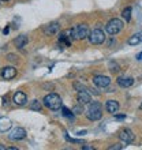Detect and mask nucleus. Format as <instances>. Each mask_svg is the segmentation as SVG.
Wrapping results in <instances>:
<instances>
[{
	"label": "nucleus",
	"instance_id": "obj_25",
	"mask_svg": "<svg viewBox=\"0 0 142 150\" xmlns=\"http://www.w3.org/2000/svg\"><path fill=\"white\" fill-rule=\"evenodd\" d=\"M122 145H119V143H115V145H112V146H109V150H120L122 149Z\"/></svg>",
	"mask_w": 142,
	"mask_h": 150
},
{
	"label": "nucleus",
	"instance_id": "obj_12",
	"mask_svg": "<svg viewBox=\"0 0 142 150\" xmlns=\"http://www.w3.org/2000/svg\"><path fill=\"white\" fill-rule=\"evenodd\" d=\"M105 111L108 112V113L115 115L119 111V103L115 101V100H108L105 103Z\"/></svg>",
	"mask_w": 142,
	"mask_h": 150
},
{
	"label": "nucleus",
	"instance_id": "obj_24",
	"mask_svg": "<svg viewBox=\"0 0 142 150\" xmlns=\"http://www.w3.org/2000/svg\"><path fill=\"white\" fill-rule=\"evenodd\" d=\"M72 112H74V115H81L83 112V108H81L79 105H77V107L72 108Z\"/></svg>",
	"mask_w": 142,
	"mask_h": 150
},
{
	"label": "nucleus",
	"instance_id": "obj_1",
	"mask_svg": "<svg viewBox=\"0 0 142 150\" xmlns=\"http://www.w3.org/2000/svg\"><path fill=\"white\" fill-rule=\"evenodd\" d=\"M44 105L52 111H59L62 109L63 107V101L60 98L59 94H56V93H49L44 97Z\"/></svg>",
	"mask_w": 142,
	"mask_h": 150
},
{
	"label": "nucleus",
	"instance_id": "obj_5",
	"mask_svg": "<svg viewBox=\"0 0 142 150\" xmlns=\"http://www.w3.org/2000/svg\"><path fill=\"white\" fill-rule=\"evenodd\" d=\"M89 41L93 45H100V44H103L105 41V34H104V32L101 29H94L89 34Z\"/></svg>",
	"mask_w": 142,
	"mask_h": 150
},
{
	"label": "nucleus",
	"instance_id": "obj_23",
	"mask_svg": "<svg viewBox=\"0 0 142 150\" xmlns=\"http://www.w3.org/2000/svg\"><path fill=\"white\" fill-rule=\"evenodd\" d=\"M109 68H111V71H112V72H118L119 71L118 63H114V62H111V63H109Z\"/></svg>",
	"mask_w": 142,
	"mask_h": 150
},
{
	"label": "nucleus",
	"instance_id": "obj_31",
	"mask_svg": "<svg viewBox=\"0 0 142 150\" xmlns=\"http://www.w3.org/2000/svg\"><path fill=\"white\" fill-rule=\"evenodd\" d=\"M137 59H138V60H142V52H141V53H139L138 56H137Z\"/></svg>",
	"mask_w": 142,
	"mask_h": 150
},
{
	"label": "nucleus",
	"instance_id": "obj_20",
	"mask_svg": "<svg viewBox=\"0 0 142 150\" xmlns=\"http://www.w3.org/2000/svg\"><path fill=\"white\" fill-rule=\"evenodd\" d=\"M29 108L32 109V111H41V104H40V101H37V100H34V101H32V104L29 105Z\"/></svg>",
	"mask_w": 142,
	"mask_h": 150
},
{
	"label": "nucleus",
	"instance_id": "obj_8",
	"mask_svg": "<svg viewBox=\"0 0 142 150\" xmlns=\"http://www.w3.org/2000/svg\"><path fill=\"white\" fill-rule=\"evenodd\" d=\"M93 83H94L97 87H107L109 86L111 83V78L109 76H105V75H94L93 76Z\"/></svg>",
	"mask_w": 142,
	"mask_h": 150
},
{
	"label": "nucleus",
	"instance_id": "obj_17",
	"mask_svg": "<svg viewBox=\"0 0 142 150\" xmlns=\"http://www.w3.org/2000/svg\"><path fill=\"white\" fill-rule=\"evenodd\" d=\"M14 42H15L16 48H23L25 45L29 42V38H28V36H26V34H21V36L16 37Z\"/></svg>",
	"mask_w": 142,
	"mask_h": 150
},
{
	"label": "nucleus",
	"instance_id": "obj_27",
	"mask_svg": "<svg viewBox=\"0 0 142 150\" xmlns=\"http://www.w3.org/2000/svg\"><path fill=\"white\" fill-rule=\"evenodd\" d=\"M7 59H8V60H14V59H15V56H14V55H8Z\"/></svg>",
	"mask_w": 142,
	"mask_h": 150
},
{
	"label": "nucleus",
	"instance_id": "obj_34",
	"mask_svg": "<svg viewBox=\"0 0 142 150\" xmlns=\"http://www.w3.org/2000/svg\"><path fill=\"white\" fill-rule=\"evenodd\" d=\"M139 109H142V104H141V105H139Z\"/></svg>",
	"mask_w": 142,
	"mask_h": 150
},
{
	"label": "nucleus",
	"instance_id": "obj_36",
	"mask_svg": "<svg viewBox=\"0 0 142 150\" xmlns=\"http://www.w3.org/2000/svg\"><path fill=\"white\" fill-rule=\"evenodd\" d=\"M0 1H1V0H0Z\"/></svg>",
	"mask_w": 142,
	"mask_h": 150
},
{
	"label": "nucleus",
	"instance_id": "obj_2",
	"mask_svg": "<svg viewBox=\"0 0 142 150\" xmlns=\"http://www.w3.org/2000/svg\"><path fill=\"white\" fill-rule=\"evenodd\" d=\"M101 116H103V105L100 103H90L89 109L86 111V117L90 122H96V120H100Z\"/></svg>",
	"mask_w": 142,
	"mask_h": 150
},
{
	"label": "nucleus",
	"instance_id": "obj_15",
	"mask_svg": "<svg viewBox=\"0 0 142 150\" xmlns=\"http://www.w3.org/2000/svg\"><path fill=\"white\" fill-rule=\"evenodd\" d=\"M133 83H134V79L131 76H119L118 78V85L122 87H130L133 86Z\"/></svg>",
	"mask_w": 142,
	"mask_h": 150
},
{
	"label": "nucleus",
	"instance_id": "obj_7",
	"mask_svg": "<svg viewBox=\"0 0 142 150\" xmlns=\"http://www.w3.org/2000/svg\"><path fill=\"white\" fill-rule=\"evenodd\" d=\"M72 29H67L64 32L60 33L59 36V44H64L66 47H70L71 42H72Z\"/></svg>",
	"mask_w": 142,
	"mask_h": 150
},
{
	"label": "nucleus",
	"instance_id": "obj_16",
	"mask_svg": "<svg viewBox=\"0 0 142 150\" xmlns=\"http://www.w3.org/2000/svg\"><path fill=\"white\" fill-rule=\"evenodd\" d=\"M12 123L8 117H0V132H7L11 128Z\"/></svg>",
	"mask_w": 142,
	"mask_h": 150
},
{
	"label": "nucleus",
	"instance_id": "obj_26",
	"mask_svg": "<svg viewBox=\"0 0 142 150\" xmlns=\"http://www.w3.org/2000/svg\"><path fill=\"white\" fill-rule=\"evenodd\" d=\"M115 119H116V120H124V119H126V115H116L115 113Z\"/></svg>",
	"mask_w": 142,
	"mask_h": 150
},
{
	"label": "nucleus",
	"instance_id": "obj_11",
	"mask_svg": "<svg viewBox=\"0 0 142 150\" xmlns=\"http://www.w3.org/2000/svg\"><path fill=\"white\" fill-rule=\"evenodd\" d=\"M12 101H14L15 105H25L26 101H28V97H26L23 91H16L14 97H12Z\"/></svg>",
	"mask_w": 142,
	"mask_h": 150
},
{
	"label": "nucleus",
	"instance_id": "obj_29",
	"mask_svg": "<svg viewBox=\"0 0 142 150\" xmlns=\"http://www.w3.org/2000/svg\"><path fill=\"white\" fill-rule=\"evenodd\" d=\"M77 134H78V135H85V134H86V131H79V132H77Z\"/></svg>",
	"mask_w": 142,
	"mask_h": 150
},
{
	"label": "nucleus",
	"instance_id": "obj_18",
	"mask_svg": "<svg viewBox=\"0 0 142 150\" xmlns=\"http://www.w3.org/2000/svg\"><path fill=\"white\" fill-rule=\"evenodd\" d=\"M127 42H129V45H138V44H141L142 42V33H137L134 36H131Z\"/></svg>",
	"mask_w": 142,
	"mask_h": 150
},
{
	"label": "nucleus",
	"instance_id": "obj_14",
	"mask_svg": "<svg viewBox=\"0 0 142 150\" xmlns=\"http://www.w3.org/2000/svg\"><path fill=\"white\" fill-rule=\"evenodd\" d=\"M15 75H16V68H14V67H4L3 71H1V76L4 79H7V81L12 79Z\"/></svg>",
	"mask_w": 142,
	"mask_h": 150
},
{
	"label": "nucleus",
	"instance_id": "obj_22",
	"mask_svg": "<svg viewBox=\"0 0 142 150\" xmlns=\"http://www.w3.org/2000/svg\"><path fill=\"white\" fill-rule=\"evenodd\" d=\"M74 89L77 91H87L89 89H87L86 86H83V85H81L79 82H74Z\"/></svg>",
	"mask_w": 142,
	"mask_h": 150
},
{
	"label": "nucleus",
	"instance_id": "obj_33",
	"mask_svg": "<svg viewBox=\"0 0 142 150\" xmlns=\"http://www.w3.org/2000/svg\"><path fill=\"white\" fill-rule=\"evenodd\" d=\"M6 149V146H3V145H0V150H4Z\"/></svg>",
	"mask_w": 142,
	"mask_h": 150
},
{
	"label": "nucleus",
	"instance_id": "obj_9",
	"mask_svg": "<svg viewBox=\"0 0 142 150\" xmlns=\"http://www.w3.org/2000/svg\"><path fill=\"white\" fill-rule=\"evenodd\" d=\"M8 138L11 139V141H22V139L26 138V131L22 127H16V128L12 130L11 134L8 135Z\"/></svg>",
	"mask_w": 142,
	"mask_h": 150
},
{
	"label": "nucleus",
	"instance_id": "obj_32",
	"mask_svg": "<svg viewBox=\"0 0 142 150\" xmlns=\"http://www.w3.org/2000/svg\"><path fill=\"white\" fill-rule=\"evenodd\" d=\"M3 104H7V97H3Z\"/></svg>",
	"mask_w": 142,
	"mask_h": 150
},
{
	"label": "nucleus",
	"instance_id": "obj_13",
	"mask_svg": "<svg viewBox=\"0 0 142 150\" xmlns=\"http://www.w3.org/2000/svg\"><path fill=\"white\" fill-rule=\"evenodd\" d=\"M77 98H78V103L81 104V105L90 104V101H92V97H90V93H89V90H87V91H78Z\"/></svg>",
	"mask_w": 142,
	"mask_h": 150
},
{
	"label": "nucleus",
	"instance_id": "obj_6",
	"mask_svg": "<svg viewBox=\"0 0 142 150\" xmlns=\"http://www.w3.org/2000/svg\"><path fill=\"white\" fill-rule=\"evenodd\" d=\"M119 138H120V141H122L123 143L130 145V143L134 142L135 135H134V132H133L130 128H123V130L120 131V134H119Z\"/></svg>",
	"mask_w": 142,
	"mask_h": 150
},
{
	"label": "nucleus",
	"instance_id": "obj_30",
	"mask_svg": "<svg viewBox=\"0 0 142 150\" xmlns=\"http://www.w3.org/2000/svg\"><path fill=\"white\" fill-rule=\"evenodd\" d=\"M114 42H116V41H115V40L112 38V40H111V41H109V47H112V45H114Z\"/></svg>",
	"mask_w": 142,
	"mask_h": 150
},
{
	"label": "nucleus",
	"instance_id": "obj_10",
	"mask_svg": "<svg viewBox=\"0 0 142 150\" xmlns=\"http://www.w3.org/2000/svg\"><path fill=\"white\" fill-rule=\"evenodd\" d=\"M44 33L47 34V36H53V34H56V33L59 32V23L58 22H52V23H48L45 25L43 28Z\"/></svg>",
	"mask_w": 142,
	"mask_h": 150
},
{
	"label": "nucleus",
	"instance_id": "obj_35",
	"mask_svg": "<svg viewBox=\"0 0 142 150\" xmlns=\"http://www.w3.org/2000/svg\"><path fill=\"white\" fill-rule=\"evenodd\" d=\"M1 1H8V0H1Z\"/></svg>",
	"mask_w": 142,
	"mask_h": 150
},
{
	"label": "nucleus",
	"instance_id": "obj_4",
	"mask_svg": "<svg viewBox=\"0 0 142 150\" xmlns=\"http://www.w3.org/2000/svg\"><path fill=\"white\" fill-rule=\"evenodd\" d=\"M89 28L86 25H77L75 28H72V38L74 40H85L89 38Z\"/></svg>",
	"mask_w": 142,
	"mask_h": 150
},
{
	"label": "nucleus",
	"instance_id": "obj_3",
	"mask_svg": "<svg viewBox=\"0 0 142 150\" xmlns=\"http://www.w3.org/2000/svg\"><path fill=\"white\" fill-rule=\"evenodd\" d=\"M122 29H123V22L120 19H118V18L111 19L105 26L107 33L111 34V36H116L119 32H122Z\"/></svg>",
	"mask_w": 142,
	"mask_h": 150
},
{
	"label": "nucleus",
	"instance_id": "obj_19",
	"mask_svg": "<svg viewBox=\"0 0 142 150\" xmlns=\"http://www.w3.org/2000/svg\"><path fill=\"white\" fill-rule=\"evenodd\" d=\"M122 16H123V19L126 21V22H130L131 21V8L130 7L124 8V10L122 11Z\"/></svg>",
	"mask_w": 142,
	"mask_h": 150
},
{
	"label": "nucleus",
	"instance_id": "obj_21",
	"mask_svg": "<svg viewBox=\"0 0 142 150\" xmlns=\"http://www.w3.org/2000/svg\"><path fill=\"white\" fill-rule=\"evenodd\" d=\"M62 113H63V116H66V117H68V119H74V112H71L70 109L66 107H62Z\"/></svg>",
	"mask_w": 142,
	"mask_h": 150
},
{
	"label": "nucleus",
	"instance_id": "obj_28",
	"mask_svg": "<svg viewBox=\"0 0 142 150\" xmlns=\"http://www.w3.org/2000/svg\"><path fill=\"white\" fill-rule=\"evenodd\" d=\"M82 149H85V150H92L93 147H92V146H82Z\"/></svg>",
	"mask_w": 142,
	"mask_h": 150
}]
</instances>
